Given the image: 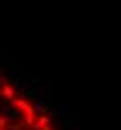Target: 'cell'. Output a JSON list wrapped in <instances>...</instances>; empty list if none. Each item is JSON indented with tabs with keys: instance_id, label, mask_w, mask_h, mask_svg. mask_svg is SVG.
<instances>
[{
	"instance_id": "6da1fadb",
	"label": "cell",
	"mask_w": 121,
	"mask_h": 130,
	"mask_svg": "<svg viewBox=\"0 0 121 130\" xmlns=\"http://www.w3.org/2000/svg\"><path fill=\"white\" fill-rule=\"evenodd\" d=\"M9 128L10 130H19V127H17V125H9Z\"/></svg>"
}]
</instances>
